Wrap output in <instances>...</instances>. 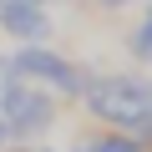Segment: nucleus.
<instances>
[{
    "mask_svg": "<svg viewBox=\"0 0 152 152\" xmlns=\"http://www.w3.org/2000/svg\"><path fill=\"white\" fill-rule=\"evenodd\" d=\"M5 147H10V137H5V122H0V152H5Z\"/></svg>",
    "mask_w": 152,
    "mask_h": 152,
    "instance_id": "6e6552de",
    "label": "nucleus"
},
{
    "mask_svg": "<svg viewBox=\"0 0 152 152\" xmlns=\"http://www.w3.org/2000/svg\"><path fill=\"white\" fill-rule=\"evenodd\" d=\"M122 51H127L132 66H147V71H152V0H142V15H137V26L122 36Z\"/></svg>",
    "mask_w": 152,
    "mask_h": 152,
    "instance_id": "39448f33",
    "label": "nucleus"
},
{
    "mask_svg": "<svg viewBox=\"0 0 152 152\" xmlns=\"http://www.w3.org/2000/svg\"><path fill=\"white\" fill-rule=\"evenodd\" d=\"M26 152H56V147H46V142H36V147H26Z\"/></svg>",
    "mask_w": 152,
    "mask_h": 152,
    "instance_id": "1a4fd4ad",
    "label": "nucleus"
},
{
    "mask_svg": "<svg viewBox=\"0 0 152 152\" xmlns=\"http://www.w3.org/2000/svg\"><path fill=\"white\" fill-rule=\"evenodd\" d=\"M102 10H127V5H142V0H96Z\"/></svg>",
    "mask_w": 152,
    "mask_h": 152,
    "instance_id": "0eeeda50",
    "label": "nucleus"
},
{
    "mask_svg": "<svg viewBox=\"0 0 152 152\" xmlns=\"http://www.w3.org/2000/svg\"><path fill=\"white\" fill-rule=\"evenodd\" d=\"M0 122H5V137L15 147H36L56 132L61 122V96L26 81V76H0Z\"/></svg>",
    "mask_w": 152,
    "mask_h": 152,
    "instance_id": "f257e3e1",
    "label": "nucleus"
},
{
    "mask_svg": "<svg viewBox=\"0 0 152 152\" xmlns=\"http://www.w3.org/2000/svg\"><path fill=\"white\" fill-rule=\"evenodd\" d=\"M5 71H10V76H26V81L46 86V91H56L61 102H81V96H86V86H91V66H86V61L61 56L51 41L15 46V51L5 56Z\"/></svg>",
    "mask_w": 152,
    "mask_h": 152,
    "instance_id": "f03ea898",
    "label": "nucleus"
},
{
    "mask_svg": "<svg viewBox=\"0 0 152 152\" xmlns=\"http://www.w3.org/2000/svg\"><path fill=\"white\" fill-rule=\"evenodd\" d=\"M76 152H147L132 132H96V137H76Z\"/></svg>",
    "mask_w": 152,
    "mask_h": 152,
    "instance_id": "423d86ee",
    "label": "nucleus"
},
{
    "mask_svg": "<svg viewBox=\"0 0 152 152\" xmlns=\"http://www.w3.org/2000/svg\"><path fill=\"white\" fill-rule=\"evenodd\" d=\"M0 36L31 46V41H51L56 20H51V0H0Z\"/></svg>",
    "mask_w": 152,
    "mask_h": 152,
    "instance_id": "20e7f679",
    "label": "nucleus"
},
{
    "mask_svg": "<svg viewBox=\"0 0 152 152\" xmlns=\"http://www.w3.org/2000/svg\"><path fill=\"white\" fill-rule=\"evenodd\" d=\"M86 117L107 122V127H132L152 112V81L147 76H127V71H91V86L81 96Z\"/></svg>",
    "mask_w": 152,
    "mask_h": 152,
    "instance_id": "7ed1b4c3",
    "label": "nucleus"
},
{
    "mask_svg": "<svg viewBox=\"0 0 152 152\" xmlns=\"http://www.w3.org/2000/svg\"><path fill=\"white\" fill-rule=\"evenodd\" d=\"M0 76H5V51H0Z\"/></svg>",
    "mask_w": 152,
    "mask_h": 152,
    "instance_id": "9d476101",
    "label": "nucleus"
},
{
    "mask_svg": "<svg viewBox=\"0 0 152 152\" xmlns=\"http://www.w3.org/2000/svg\"><path fill=\"white\" fill-rule=\"evenodd\" d=\"M51 5H56V0H51Z\"/></svg>",
    "mask_w": 152,
    "mask_h": 152,
    "instance_id": "9b49d317",
    "label": "nucleus"
}]
</instances>
